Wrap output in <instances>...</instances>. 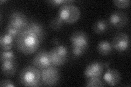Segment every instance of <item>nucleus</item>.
Masks as SVG:
<instances>
[{
  "mask_svg": "<svg viewBox=\"0 0 131 87\" xmlns=\"http://www.w3.org/2000/svg\"><path fill=\"white\" fill-rule=\"evenodd\" d=\"M41 41L34 33L25 29L15 38V44L18 51L25 55L34 53L39 47Z\"/></svg>",
  "mask_w": 131,
  "mask_h": 87,
  "instance_id": "f257e3e1",
  "label": "nucleus"
},
{
  "mask_svg": "<svg viewBox=\"0 0 131 87\" xmlns=\"http://www.w3.org/2000/svg\"><path fill=\"white\" fill-rule=\"evenodd\" d=\"M19 81L24 86H38L40 81V70L35 66H27L20 72Z\"/></svg>",
  "mask_w": 131,
  "mask_h": 87,
  "instance_id": "f03ea898",
  "label": "nucleus"
},
{
  "mask_svg": "<svg viewBox=\"0 0 131 87\" xmlns=\"http://www.w3.org/2000/svg\"><path fill=\"white\" fill-rule=\"evenodd\" d=\"M80 10L77 6L73 4H63L60 7L58 16L64 22L74 23L80 17Z\"/></svg>",
  "mask_w": 131,
  "mask_h": 87,
  "instance_id": "7ed1b4c3",
  "label": "nucleus"
},
{
  "mask_svg": "<svg viewBox=\"0 0 131 87\" xmlns=\"http://www.w3.org/2000/svg\"><path fill=\"white\" fill-rule=\"evenodd\" d=\"M60 72L56 66L50 65L40 70V82L39 85L53 86L56 85L60 80Z\"/></svg>",
  "mask_w": 131,
  "mask_h": 87,
  "instance_id": "20e7f679",
  "label": "nucleus"
},
{
  "mask_svg": "<svg viewBox=\"0 0 131 87\" xmlns=\"http://www.w3.org/2000/svg\"><path fill=\"white\" fill-rule=\"evenodd\" d=\"M49 57L52 65L60 66L64 64L68 59V51L63 45H57L49 52Z\"/></svg>",
  "mask_w": 131,
  "mask_h": 87,
  "instance_id": "39448f33",
  "label": "nucleus"
},
{
  "mask_svg": "<svg viewBox=\"0 0 131 87\" xmlns=\"http://www.w3.org/2000/svg\"><path fill=\"white\" fill-rule=\"evenodd\" d=\"M72 47L88 49L89 39L88 35L83 31H77L73 33L70 37Z\"/></svg>",
  "mask_w": 131,
  "mask_h": 87,
  "instance_id": "423d86ee",
  "label": "nucleus"
},
{
  "mask_svg": "<svg viewBox=\"0 0 131 87\" xmlns=\"http://www.w3.org/2000/svg\"><path fill=\"white\" fill-rule=\"evenodd\" d=\"M9 23L23 31L27 28L29 22L26 16L22 12L15 11L12 12L9 16Z\"/></svg>",
  "mask_w": 131,
  "mask_h": 87,
  "instance_id": "0eeeda50",
  "label": "nucleus"
},
{
  "mask_svg": "<svg viewBox=\"0 0 131 87\" xmlns=\"http://www.w3.org/2000/svg\"><path fill=\"white\" fill-rule=\"evenodd\" d=\"M33 65L40 70L43 69L51 65L49 52L45 49H40L36 54L33 58Z\"/></svg>",
  "mask_w": 131,
  "mask_h": 87,
  "instance_id": "6e6552de",
  "label": "nucleus"
},
{
  "mask_svg": "<svg viewBox=\"0 0 131 87\" xmlns=\"http://www.w3.org/2000/svg\"><path fill=\"white\" fill-rule=\"evenodd\" d=\"M112 45L113 48L118 52L125 51L129 46V38L124 33H118L113 39Z\"/></svg>",
  "mask_w": 131,
  "mask_h": 87,
  "instance_id": "1a4fd4ad",
  "label": "nucleus"
},
{
  "mask_svg": "<svg viewBox=\"0 0 131 87\" xmlns=\"http://www.w3.org/2000/svg\"><path fill=\"white\" fill-rule=\"evenodd\" d=\"M127 15L124 12L116 11L111 14L109 18V22L112 25L116 28H121L125 27L128 22Z\"/></svg>",
  "mask_w": 131,
  "mask_h": 87,
  "instance_id": "9d476101",
  "label": "nucleus"
},
{
  "mask_svg": "<svg viewBox=\"0 0 131 87\" xmlns=\"http://www.w3.org/2000/svg\"><path fill=\"white\" fill-rule=\"evenodd\" d=\"M104 67L103 63L101 61H93L89 64L84 71L85 76L88 77H100L103 73Z\"/></svg>",
  "mask_w": 131,
  "mask_h": 87,
  "instance_id": "9b49d317",
  "label": "nucleus"
},
{
  "mask_svg": "<svg viewBox=\"0 0 131 87\" xmlns=\"http://www.w3.org/2000/svg\"><path fill=\"white\" fill-rule=\"evenodd\" d=\"M106 84L110 86H115L119 83L121 81V74L117 70L108 69L103 76Z\"/></svg>",
  "mask_w": 131,
  "mask_h": 87,
  "instance_id": "f8f14e48",
  "label": "nucleus"
},
{
  "mask_svg": "<svg viewBox=\"0 0 131 87\" xmlns=\"http://www.w3.org/2000/svg\"><path fill=\"white\" fill-rule=\"evenodd\" d=\"M18 64L16 60H6L1 62L2 73L7 77L14 76L17 70Z\"/></svg>",
  "mask_w": 131,
  "mask_h": 87,
  "instance_id": "ddd939ff",
  "label": "nucleus"
},
{
  "mask_svg": "<svg viewBox=\"0 0 131 87\" xmlns=\"http://www.w3.org/2000/svg\"><path fill=\"white\" fill-rule=\"evenodd\" d=\"M26 29H27L38 36L41 42L43 41L45 36V31L43 26L37 22H32L29 23Z\"/></svg>",
  "mask_w": 131,
  "mask_h": 87,
  "instance_id": "4468645a",
  "label": "nucleus"
},
{
  "mask_svg": "<svg viewBox=\"0 0 131 87\" xmlns=\"http://www.w3.org/2000/svg\"><path fill=\"white\" fill-rule=\"evenodd\" d=\"M15 39L13 36L5 33L1 34L0 38V45L1 49L3 50H9L12 49L13 46V43Z\"/></svg>",
  "mask_w": 131,
  "mask_h": 87,
  "instance_id": "2eb2a0df",
  "label": "nucleus"
},
{
  "mask_svg": "<svg viewBox=\"0 0 131 87\" xmlns=\"http://www.w3.org/2000/svg\"><path fill=\"white\" fill-rule=\"evenodd\" d=\"M112 44L106 40H102L98 43L97 49L100 54L103 56L108 55L111 53L113 50Z\"/></svg>",
  "mask_w": 131,
  "mask_h": 87,
  "instance_id": "dca6fc26",
  "label": "nucleus"
},
{
  "mask_svg": "<svg viewBox=\"0 0 131 87\" xmlns=\"http://www.w3.org/2000/svg\"><path fill=\"white\" fill-rule=\"evenodd\" d=\"M109 23L107 21L103 19L98 20L95 22L93 26V31L96 34H101L108 30Z\"/></svg>",
  "mask_w": 131,
  "mask_h": 87,
  "instance_id": "f3484780",
  "label": "nucleus"
},
{
  "mask_svg": "<svg viewBox=\"0 0 131 87\" xmlns=\"http://www.w3.org/2000/svg\"><path fill=\"white\" fill-rule=\"evenodd\" d=\"M86 81V86L88 87H96L104 86V82L102 81L100 77H88Z\"/></svg>",
  "mask_w": 131,
  "mask_h": 87,
  "instance_id": "a211bd4d",
  "label": "nucleus"
},
{
  "mask_svg": "<svg viewBox=\"0 0 131 87\" xmlns=\"http://www.w3.org/2000/svg\"><path fill=\"white\" fill-rule=\"evenodd\" d=\"M64 22L58 16L53 18L50 22L49 26L52 30L55 31H60L63 26Z\"/></svg>",
  "mask_w": 131,
  "mask_h": 87,
  "instance_id": "6ab92c4d",
  "label": "nucleus"
},
{
  "mask_svg": "<svg viewBox=\"0 0 131 87\" xmlns=\"http://www.w3.org/2000/svg\"><path fill=\"white\" fill-rule=\"evenodd\" d=\"M1 62L6 61V60H16V56L12 49H9V50H1Z\"/></svg>",
  "mask_w": 131,
  "mask_h": 87,
  "instance_id": "aec40b11",
  "label": "nucleus"
},
{
  "mask_svg": "<svg viewBox=\"0 0 131 87\" xmlns=\"http://www.w3.org/2000/svg\"><path fill=\"white\" fill-rule=\"evenodd\" d=\"M21 31H22L20 30L17 27L14 26L10 23H8L6 27L5 33L12 36L15 39Z\"/></svg>",
  "mask_w": 131,
  "mask_h": 87,
  "instance_id": "412c9836",
  "label": "nucleus"
},
{
  "mask_svg": "<svg viewBox=\"0 0 131 87\" xmlns=\"http://www.w3.org/2000/svg\"><path fill=\"white\" fill-rule=\"evenodd\" d=\"M74 2V1H72V0H69V1H67V0H54V1H47V3L48 5L55 7L61 5H63V4H72Z\"/></svg>",
  "mask_w": 131,
  "mask_h": 87,
  "instance_id": "4be33fe9",
  "label": "nucleus"
},
{
  "mask_svg": "<svg viewBox=\"0 0 131 87\" xmlns=\"http://www.w3.org/2000/svg\"><path fill=\"white\" fill-rule=\"evenodd\" d=\"M114 5L118 8H125L129 6V0H115L113 1Z\"/></svg>",
  "mask_w": 131,
  "mask_h": 87,
  "instance_id": "5701e85b",
  "label": "nucleus"
},
{
  "mask_svg": "<svg viewBox=\"0 0 131 87\" xmlns=\"http://www.w3.org/2000/svg\"><path fill=\"white\" fill-rule=\"evenodd\" d=\"M86 51V49L78 48V47H72V52L73 55L75 57H80L82 56Z\"/></svg>",
  "mask_w": 131,
  "mask_h": 87,
  "instance_id": "b1692460",
  "label": "nucleus"
},
{
  "mask_svg": "<svg viewBox=\"0 0 131 87\" xmlns=\"http://www.w3.org/2000/svg\"><path fill=\"white\" fill-rule=\"evenodd\" d=\"M0 86H6V87H13L15 85L13 83V82L9 80H3L0 83Z\"/></svg>",
  "mask_w": 131,
  "mask_h": 87,
  "instance_id": "393cba45",
  "label": "nucleus"
},
{
  "mask_svg": "<svg viewBox=\"0 0 131 87\" xmlns=\"http://www.w3.org/2000/svg\"><path fill=\"white\" fill-rule=\"evenodd\" d=\"M51 42H52V43L53 44L55 45V46H57V45H59V39H57V38H54L52 39Z\"/></svg>",
  "mask_w": 131,
  "mask_h": 87,
  "instance_id": "a878e982",
  "label": "nucleus"
},
{
  "mask_svg": "<svg viewBox=\"0 0 131 87\" xmlns=\"http://www.w3.org/2000/svg\"><path fill=\"white\" fill-rule=\"evenodd\" d=\"M103 65H104V67L105 68L108 69V68L109 67V63H103Z\"/></svg>",
  "mask_w": 131,
  "mask_h": 87,
  "instance_id": "bb28decb",
  "label": "nucleus"
}]
</instances>
